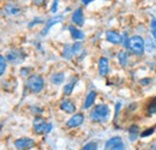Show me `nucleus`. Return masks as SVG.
I'll use <instances>...</instances> for the list:
<instances>
[{
  "label": "nucleus",
  "instance_id": "10",
  "mask_svg": "<svg viewBox=\"0 0 156 150\" xmlns=\"http://www.w3.org/2000/svg\"><path fill=\"white\" fill-rule=\"evenodd\" d=\"M47 125H48V123H46L42 118H35V120H34V132L37 133V134L46 133Z\"/></svg>",
  "mask_w": 156,
  "mask_h": 150
},
{
  "label": "nucleus",
  "instance_id": "11",
  "mask_svg": "<svg viewBox=\"0 0 156 150\" xmlns=\"http://www.w3.org/2000/svg\"><path fill=\"white\" fill-rule=\"evenodd\" d=\"M98 73L102 77H105V76L109 73V61L105 56L98 59Z\"/></svg>",
  "mask_w": 156,
  "mask_h": 150
},
{
  "label": "nucleus",
  "instance_id": "24",
  "mask_svg": "<svg viewBox=\"0 0 156 150\" xmlns=\"http://www.w3.org/2000/svg\"><path fill=\"white\" fill-rule=\"evenodd\" d=\"M72 48H73V54L78 55L79 53H82V49H83V43L82 42H76L72 45Z\"/></svg>",
  "mask_w": 156,
  "mask_h": 150
},
{
  "label": "nucleus",
  "instance_id": "34",
  "mask_svg": "<svg viewBox=\"0 0 156 150\" xmlns=\"http://www.w3.org/2000/svg\"><path fill=\"white\" fill-rule=\"evenodd\" d=\"M33 4L36 5V6H39V7H41V6H43V5L46 4V0H33Z\"/></svg>",
  "mask_w": 156,
  "mask_h": 150
},
{
  "label": "nucleus",
  "instance_id": "16",
  "mask_svg": "<svg viewBox=\"0 0 156 150\" xmlns=\"http://www.w3.org/2000/svg\"><path fill=\"white\" fill-rule=\"evenodd\" d=\"M69 31H70V34H71V38H75V40H83V38H85V35H84V33L82 31V30H79L77 29L76 27H69Z\"/></svg>",
  "mask_w": 156,
  "mask_h": 150
},
{
  "label": "nucleus",
  "instance_id": "2",
  "mask_svg": "<svg viewBox=\"0 0 156 150\" xmlns=\"http://www.w3.org/2000/svg\"><path fill=\"white\" fill-rule=\"evenodd\" d=\"M25 87L31 93L37 94L40 91H42V89L44 87V80L40 75H30L25 82Z\"/></svg>",
  "mask_w": 156,
  "mask_h": 150
},
{
  "label": "nucleus",
  "instance_id": "22",
  "mask_svg": "<svg viewBox=\"0 0 156 150\" xmlns=\"http://www.w3.org/2000/svg\"><path fill=\"white\" fill-rule=\"evenodd\" d=\"M147 113H148L149 115L156 114V96L150 98V102H149V105L147 106Z\"/></svg>",
  "mask_w": 156,
  "mask_h": 150
},
{
  "label": "nucleus",
  "instance_id": "18",
  "mask_svg": "<svg viewBox=\"0 0 156 150\" xmlns=\"http://www.w3.org/2000/svg\"><path fill=\"white\" fill-rule=\"evenodd\" d=\"M95 98H96V91L91 90L89 94L87 95V97H85V101H84V108H85V109L90 108V107L94 105Z\"/></svg>",
  "mask_w": 156,
  "mask_h": 150
},
{
  "label": "nucleus",
  "instance_id": "36",
  "mask_svg": "<svg viewBox=\"0 0 156 150\" xmlns=\"http://www.w3.org/2000/svg\"><path fill=\"white\" fill-rule=\"evenodd\" d=\"M52 129H53V124H52V123H48V125H47V131H46V133H49V132L52 131Z\"/></svg>",
  "mask_w": 156,
  "mask_h": 150
},
{
  "label": "nucleus",
  "instance_id": "28",
  "mask_svg": "<svg viewBox=\"0 0 156 150\" xmlns=\"http://www.w3.org/2000/svg\"><path fill=\"white\" fill-rule=\"evenodd\" d=\"M83 149H84V150H95V149H98V143H96V142H89L88 144H85V145L83 147Z\"/></svg>",
  "mask_w": 156,
  "mask_h": 150
},
{
  "label": "nucleus",
  "instance_id": "4",
  "mask_svg": "<svg viewBox=\"0 0 156 150\" xmlns=\"http://www.w3.org/2000/svg\"><path fill=\"white\" fill-rule=\"evenodd\" d=\"M25 56H27L25 53H23L20 49H11V51L6 52L5 58H6V60H7L9 62L17 65V64H20V62L24 60Z\"/></svg>",
  "mask_w": 156,
  "mask_h": 150
},
{
  "label": "nucleus",
  "instance_id": "21",
  "mask_svg": "<svg viewBox=\"0 0 156 150\" xmlns=\"http://www.w3.org/2000/svg\"><path fill=\"white\" fill-rule=\"evenodd\" d=\"M75 55L73 54V48H72V45H70V43H67V45H65L64 46V49H62V56L65 58V59H72V56Z\"/></svg>",
  "mask_w": 156,
  "mask_h": 150
},
{
  "label": "nucleus",
  "instance_id": "26",
  "mask_svg": "<svg viewBox=\"0 0 156 150\" xmlns=\"http://www.w3.org/2000/svg\"><path fill=\"white\" fill-rule=\"evenodd\" d=\"M155 129H156V126H153V127H149V129H147L145 131H143L142 133H140V137L145 138V137H148V136L153 134V133L155 132Z\"/></svg>",
  "mask_w": 156,
  "mask_h": 150
},
{
  "label": "nucleus",
  "instance_id": "6",
  "mask_svg": "<svg viewBox=\"0 0 156 150\" xmlns=\"http://www.w3.org/2000/svg\"><path fill=\"white\" fill-rule=\"evenodd\" d=\"M62 20H64V15H55V16L51 17V18L44 23V28L42 29L41 35H42V36H46L53 25H55V24H58V23H61Z\"/></svg>",
  "mask_w": 156,
  "mask_h": 150
},
{
  "label": "nucleus",
  "instance_id": "3",
  "mask_svg": "<svg viewBox=\"0 0 156 150\" xmlns=\"http://www.w3.org/2000/svg\"><path fill=\"white\" fill-rule=\"evenodd\" d=\"M129 49L137 56H142L145 51V40L140 36H132L129 41Z\"/></svg>",
  "mask_w": 156,
  "mask_h": 150
},
{
  "label": "nucleus",
  "instance_id": "23",
  "mask_svg": "<svg viewBox=\"0 0 156 150\" xmlns=\"http://www.w3.org/2000/svg\"><path fill=\"white\" fill-rule=\"evenodd\" d=\"M155 49H156L155 42H154L153 40H150V38H147V40H145V51L149 52V53H153Z\"/></svg>",
  "mask_w": 156,
  "mask_h": 150
},
{
  "label": "nucleus",
  "instance_id": "30",
  "mask_svg": "<svg viewBox=\"0 0 156 150\" xmlns=\"http://www.w3.org/2000/svg\"><path fill=\"white\" fill-rule=\"evenodd\" d=\"M30 71H31V67H23L20 70V76L22 77H27V76L30 75Z\"/></svg>",
  "mask_w": 156,
  "mask_h": 150
},
{
  "label": "nucleus",
  "instance_id": "9",
  "mask_svg": "<svg viewBox=\"0 0 156 150\" xmlns=\"http://www.w3.org/2000/svg\"><path fill=\"white\" fill-rule=\"evenodd\" d=\"M106 40L109 43H113V45H121L122 43V34L120 35L118 31L108 30L106 33Z\"/></svg>",
  "mask_w": 156,
  "mask_h": 150
},
{
  "label": "nucleus",
  "instance_id": "1",
  "mask_svg": "<svg viewBox=\"0 0 156 150\" xmlns=\"http://www.w3.org/2000/svg\"><path fill=\"white\" fill-rule=\"evenodd\" d=\"M111 115V108L106 103H98L90 111V119L95 123H107Z\"/></svg>",
  "mask_w": 156,
  "mask_h": 150
},
{
  "label": "nucleus",
  "instance_id": "31",
  "mask_svg": "<svg viewBox=\"0 0 156 150\" xmlns=\"http://www.w3.org/2000/svg\"><path fill=\"white\" fill-rule=\"evenodd\" d=\"M120 108H121V102H117V105H115V115H114V120H117L118 119V115H119V113H120Z\"/></svg>",
  "mask_w": 156,
  "mask_h": 150
},
{
  "label": "nucleus",
  "instance_id": "7",
  "mask_svg": "<svg viewBox=\"0 0 156 150\" xmlns=\"http://www.w3.org/2000/svg\"><path fill=\"white\" fill-rule=\"evenodd\" d=\"M35 145V141L29 137H23L15 141V147L18 149H30Z\"/></svg>",
  "mask_w": 156,
  "mask_h": 150
},
{
  "label": "nucleus",
  "instance_id": "12",
  "mask_svg": "<svg viewBox=\"0 0 156 150\" xmlns=\"http://www.w3.org/2000/svg\"><path fill=\"white\" fill-rule=\"evenodd\" d=\"M72 22L78 25V27H83L84 25V13H83V9L82 7H78L73 11L72 13Z\"/></svg>",
  "mask_w": 156,
  "mask_h": 150
},
{
  "label": "nucleus",
  "instance_id": "15",
  "mask_svg": "<svg viewBox=\"0 0 156 150\" xmlns=\"http://www.w3.org/2000/svg\"><path fill=\"white\" fill-rule=\"evenodd\" d=\"M64 80H65V73H64L62 71L55 72V73H53V75L51 76V82H52V84L60 85V84H62Z\"/></svg>",
  "mask_w": 156,
  "mask_h": 150
},
{
  "label": "nucleus",
  "instance_id": "29",
  "mask_svg": "<svg viewBox=\"0 0 156 150\" xmlns=\"http://www.w3.org/2000/svg\"><path fill=\"white\" fill-rule=\"evenodd\" d=\"M150 30H151V35L156 40V19H151L150 22Z\"/></svg>",
  "mask_w": 156,
  "mask_h": 150
},
{
  "label": "nucleus",
  "instance_id": "19",
  "mask_svg": "<svg viewBox=\"0 0 156 150\" xmlns=\"http://www.w3.org/2000/svg\"><path fill=\"white\" fill-rule=\"evenodd\" d=\"M140 134V132H139V126L138 125H131L130 126V129H129V137H130V141L131 142H135L137 138H138V136Z\"/></svg>",
  "mask_w": 156,
  "mask_h": 150
},
{
  "label": "nucleus",
  "instance_id": "35",
  "mask_svg": "<svg viewBox=\"0 0 156 150\" xmlns=\"http://www.w3.org/2000/svg\"><path fill=\"white\" fill-rule=\"evenodd\" d=\"M39 23H43V20H42V19H40V18L34 19V20H33V22H31V23L29 24V28H33L34 25H37Z\"/></svg>",
  "mask_w": 156,
  "mask_h": 150
},
{
  "label": "nucleus",
  "instance_id": "14",
  "mask_svg": "<svg viewBox=\"0 0 156 150\" xmlns=\"http://www.w3.org/2000/svg\"><path fill=\"white\" fill-rule=\"evenodd\" d=\"M60 109L65 113H75L76 112V106L71 100H64L60 103Z\"/></svg>",
  "mask_w": 156,
  "mask_h": 150
},
{
  "label": "nucleus",
  "instance_id": "32",
  "mask_svg": "<svg viewBox=\"0 0 156 150\" xmlns=\"http://www.w3.org/2000/svg\"><path fill=\"white\" fill-rule=\"evenodd\" d=\"M51 11H52L53 13H57V11H58V0H54V1H53L52 7H51Z\"/></svg>",
  "mask_w": 156,
  "mask_h": 150
},
{
  "label": "nucleus",
  "instance_id": "8",
  "mask_svg": "<svg viewBox=\"0 0 156 150\" xmlns=\"http://www.w3.org/2000/svg\"><path fill=\"white\" fill-rule=\"evenodd\" d=\"M83 123H84V115H83L82 113H77V114H73V115L66 121V126L70 127V129H73V127L80 126Z\"/></svg>",
  "mask_w": 156,
  "mask_h": 150
},
{
  "label": "nucleus",
  "instance_id": "17",
  "mask_svg": "<svg viewBox=\"0 0 156 150\" xmlns=\"http://www.w3.org/2000/svg\"><path fill=\"white\" fill-rule=\"evenodd\" d=\"M76 83H77V78H73V79H71L67 84H65V85H64V89H62L64 94L66 95V96H70V95L72 94V91H73V89H75V87H76Z\"/></svg>",
  "mask_w": 156,
  "mask_h": 150
},
{
  "label": "nucleus",
  "instance_id": "27",
  "mask_svg": "<svg viewBox=\"0 0 156 150\" xmlns=\"http://www.w3.org/2000/svg\"><path fill=\"white\" fill-rule=\"evenodd\" d=\"M29 109H30V112L33 113V114H35V115H41L43 113V109L37 107V106H30Z\"/></svg>",
  "mask_w": 156,
  "mask_h": 150
},
{
  "label": "nucleus",
  "instance_id": "20",
  "mask_svg": "<svg viewBox=\"0 0 156 150\" xmlns=\"http://www.w3.org/2000/svg\"><path fill=\"white\" fill-rule=\"evenodd\" d=\"M118 60H119V65L121 67H126L127 60H129V54L125 51H119L118 52Z\"/></svg>",
  "mask_w": 156,
  "mask_h": 150
},
{
  "label": "nucleus",
  "instance_id": "13",
  "mask_svg": "<svg viewBox=\"0 0 156 150\" xmlns=\"http://www.w3.org/2000/svg\"><path fill=\"white\" fill-rule=\"evenodd\" d=\"M5 12L9 15V16H12V17H17L20 16V12H22V9L20 6H17L16 4H6L5 7H4Z\"/></svg>",
  "mask_w": 156,
  "mask_h": 150
},
{
  "label": "nucleus",
  "instance_id": "37",
  "mask_svg": "<svg viewBox=\"0 0 156 150\" xmlns=\"http://www.w3.org/2000/svg\"><path fill=\"white\" fill-rule=\"evenodd\" d=\"M93 1H94V0H82V4L87 6V5H89L90 2H93Z\"/></svg>",
  "mask_w": 156,
  "mask_h": 150
},
{
  "label": "nucleus",
  "instance_id": "5",
  "mask_svg": "<svg viewBox=\"0 0 156 150\" xmlns=\"http://www.w3.org/2000/svg\"><path fill=\"white\" fill-rule=\"evenodd\" d=\"M105 149H113V150H122L125 149L124 141L120 137H112L105 143Z\"/></svg>",
  "mask_w": 156,
  "mask_h": 150
},
{
  "label": "nucleus",
  "instance_id": "25",
  "mask_svg": "<svg viewBox=\"0 0 156 150\" xmlns=\"http://www.w3.org/2000/svg\"><path fill=\"white\" fill-rule=\"evenodd\" d=\"M6 58L4 55L0 56V75H4L6 71Z\"/></svg>",
  "mask_w": 156,
  "mask_h": 150
},
{
  "label": "nucleus",
  "instance_id": "33",
  "mask_svg": "<svg viewBox=\"0 0 156 150\" xmlns=\"http://www.w3.org/2000/svg\"><path fill=\"white\" fill-rule=\"evenodd\" d=\"M139 83H140L142 85H148V84L151 83V79H150V78H142V79L139 80Z\"/></svg>",
  "mask_w": 156,
  "mask_h": 150
}]
</instances>
